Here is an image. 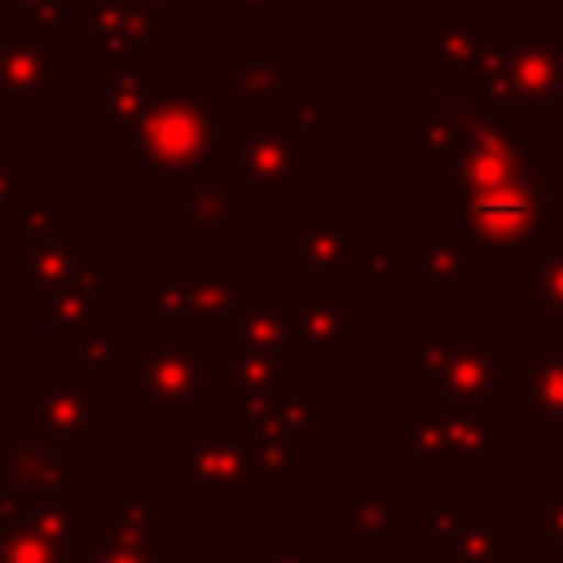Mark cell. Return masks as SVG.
Wrapping results in <instances>:
<instances>
[{
  "label": "cell",
  "mask_w": 563,
  "mask_h": 563,
  "mask_svg": "<svg viewBox=\"0 0 563 563\" xmlns=\"http://www.w3.org/2000/svg\"><path fill=\"white\" fill-rule=\"evenodd\" d=\"M0 493L84 501V440H62L26 413L0 422Z\"/></svg>",
  "instance_id": "4"
},
{
  "label": "cell",
  "mask_w": 563,
  "mask_h": 563,
  "mask_svg": "<svg viewBox=\"0 0 563 563\" xmlns=\"http://www.w3.org/2000/svg\"><path fill=\"white\" fill-rule=\"evenodd\" d=\"M0 563H66V545L35 532H0Z\"/></svg>",
  "instance_id": "33"
},
{
  "label": "cell",
  "mask_w": 563,
  "mask_h": 563,
  "mask_svg": "<svg viewBox=\"0 0 563 563\" xmlns=\"http://www.w3.org/2000/svg\"><path fill=\"white\" fill-rule=\"evenodd\" d=\"M224 176L246 194L303 189V136L282 114H242L220 136Z\"/></svg>",
  "instance_id": "5"
},
{
  "label": "cell",
  "mask_w": 563,
  "mask_h": 563,
  "mask_svg": "<svg viewBox=\"0 0 563 563\" xmlns=\"http://www.w3.org/2000/svg\"><path fill=\"white\" fill-rule=\"evenodd\" d=\"M453 545L444 550L449 563H501V519L497 515H475V519H453Z\"/></svg>",
  "instance_id": "30"
},
{
  "label": "cell",
  "mask_w": 563,
  "mask_h": 563,
  "mask_svg": "<svg viewBox=\"0 0 563 563\" xmlns=\"http://www.w3.org/2000/svg\"><path fill=\"white\" fill-rule=\"evenodd\" d=\"M405 528V501L387 497V493H365V497H347V545L369 550L378 545L387 532Z\"/></svg>",
  "instance_id": "28"
},
{
  "label": "cell",
  "mask_w": 563,
  "mask_h": 563,
  "mask_svg": "<svg viewBox=\"0 0 563 563\" xmlns=\"http://www.w3.org/2000/svg\"><path fill=\"white\" fill-rule=\"evenodd\" d=\"M523 391H528V427H554L563 422V356H532L523 365Z\"/></svg>",
  "instance_id": "29"
},
{
  "label": "cell",
  "mask_w": 563,
  "mask_h": 563,
  "mask_svg": "<svg viewBox=\"0 0 563 563\" xmlns=\"http://www.w3.org/2000/svg\"><path fill=\"white\" fill-rule=\"evenodd\" d=\"M84 251H88V238L79 229H57L48 238H26L22 246H13L4 255V290L26 295V290H40V286L57 282L75 268V260Z\"/></svg>",
  "instance_id": "18"
},
{
  "label": "cell",
  "mask_w": 563,
  "mask_h": 563,
  "mask_svg": "<svg viewBox=\"0 0 563 563\" xmlns=\"http://www.w3.org/2000/svg\"><path fill=\"white\" fill-rule=\"evenodd\" d=\"M352 246L356 233H347L343 216H312L299 233L286 238V268L308 277V286H325L334 295V277H343L352 268Z\"/></svg>",
  "instance_id": "17"
},
{
  "label": "cell",
  "mask_w": 563,
  "mask_h": 563,
  "mask_svg": "<svg viewBox=\"0 0 563 563\" xmlns=\"http://www.w3.org/2000/svg\"><path fill=\"white\" fill-rule=\"evenodd\" d=\"M22 413L62 440H88L106 427V391L97 378H79L66 369H26Z\"/></svg>",
  "instance_id": "9"
},
{
  "label": "cell",
  "mask_w": 563,
  "mask_h": 563,
  "mask_svg": "<svg viewBox=\"0 0 563 563\" xmlns=\"http://www.w3.org/2000/svg\"><path fill=\"white\" fill-rule=\"evenodd\" d=\"M22 308L44 317L53 330H62V339L97 330L101 317H106V255L101 251H84L66 277H57V282H48L40 290H26Z\"/></svg>",
  "instance_id": "14"
},
{
  "label": "cell",
  "mask_w": 563,
  "mask_h": 563,
  "mask_svg": "<svg viewBox=\"0 0 563 563\" xmlns=\"http://www.w3.org/2000/svg\"><path fill=\"white\" fill-rule=\"evenodd\" d=\"M295 97H303V53L290 48L282 57H251L242 48L224 53V110L242 114H282Z\"/></svg>",
  "instance_id": "12"
},
{
  "label": "cell",
  "mask_w": 563,
  "mask_h": 563,
  "mask_svg": "<svg viewBox=\"0 0 563 563\" xmlns=\"http://www.w3.org/2000/svg\"><path fill=\"white\" fill-rule=\"evenodd\" d=\"M409 268L435 290H462L466 277H475L484 268V255L457 233H449V238L409 233Z\"/></svg>",
  "instance_id": "22"
},
{
  "label": "cell",
  "mask_w": 563,
  "mask_h": 563,
  "mask_svg": "<svg viewBox=\"0 0 563 563\" xmlns=\"http://www.w3.org/2000/svg\"><path fill=\"white\" fill-rule=\"evenodd\" d=\"M282 119L299 132V136H308V132H325V101H312V97H295L286 110H282Z\"/></svg>",
  "instance_id": "35"
},
{
  "label": "cell",
  "mask_w": 563,
  "mask_h": 563,
  "mask_svg": "<svg viewBox=\"0 0 563 563\" xmlns=\"http://www.w3.org/2000/svg\"><path fill=\"white\" fill-rule=\"evenodd\" d=\"M427 35H431V48L418 53L422 66L449 75V79H466L475 57H479V44L488 35V22L484 13H427Z\"/></svg>",
  "instance_id": "20"
},
{
  "label": "cell",
  "mask_w": 563,
  "mask_h": 563,
  "mask_svg": "<svg viewBox=\"0 0 563 563\" xmlns=\"http://www.w3.org/2000/svg\"><path fill=\"white\" fill-rule=\"evenodd\" d=\"M202 330L189 317L154 312L145 317V343L123 365V387L154 409L167 413H198L207 405V391L220 387L216 374H207L202 356Z\"/></svg>",
  "instance_id": "1"
},
{
  "label": "cell",
  "mask_w": 563,
  "mask_h": 563,
  "mask_svg": "<svg viewBox=\"0 0 563 563\" xmlns=\"http://www.w3.org/2000/svg\"><path fill=\"white\" fill-rule=\"evenodd\" d=\"M150 172H202L216 150V119L202 92H158L123 136Z\"/></svg>",
  "instance_id": "6"
},
{
  "label": "cell",
  "mask_w": 563,
  "mask_h": 563,
  "mask_svg": "<svg viewBox=\"0 0 563 563\" xmlns=\"http://www.w3.org/2000/svg\"><path fill=\"white\" fill-rule=\"evenodd\" d=\"M528 545L532 550H563V493L550 479L528 506Z\"/></svg>",
  "instance_id": "31"
},
{
  "label": "cell",
  "mask_w": 563,
  "mask_h": 563,
  "mask_svg": "<svg viewBox=\"0 0 563 563\" xmlns=\"http://www.w3.org/2000/svg\"><path fill=\"white\" fill-rule=\"evenodd\" d=\"M352 330H361L356 312H343L334 303V295H290L286 308V343L299 352H325L334 343H343Z\"/></svg>",
  "instance_id": "21"
},
{
  "label": "cell",
  "mask_w": 563,
  "mask_h": 563,
  "mask_svg": "<svg viewBox=\"0 0 563 563\" xmlns=\"http://www.w3.org/2000/svg\"><path fill=\"white\" fill-rule=\"evenodd\" d=\"M545 31L563 40V0H545Z\"/></svg>",
  "instance_id": "39"
},
{
  "label": "cell",
  "mask_w": 563,
  "mask_h": 563,
  "mask_svg": "<svg viewBox=\"0 0 563 563\" xmlns=\"http://www.w3.org/2000/svg\"><path fill=\"white\" fill-rule=\"evenodd\" d=\"M497 334H471V339H409V369L431 378V396H488L497 387Z\"/></svg>",
  "instance_id": "10"
},
{
  "label": "cell",
  "mask_w": 563,
  "mask_h": 563,
  "mask_svg": "<svg viewBox=\"0 0 563 563\" xmlns=\"http://www.w3.org/2000/svg\"><path fill=\"white\" fill-rule=\"evenodd\" d=\"M229 13H282L286 0H224Z\"/></svg>",
  "instance_id": "38"
},
{
  "label": "cell",
  "mask_w": 563,
  "mask_h": 563,
  "mask_svg": "<svg viewBox=\"0 0 563 563\" xmlns=\"http://www.w3.org/2000/svg\"><path fill=\"white\" fill-rule=\"evenodd\" d=\"M106 66V79L101 88H92L84 97V110L110 132V136H128L132 123L158 101V92H167V75L154 70L150 62L141 57H128V62H101Z\"/></svg>",
  "instance_id": "16"
},
{
  "label": "cell",
  "mask_w": 563,
  "mask_h": 563,
  "mask_svg": "<svg viewBox=\"0 0 563 563\" xmlns=\"http://www.w3.org/2000/svg\"><path fill=\"white\" fill-rule=\"evenodd\" d=\"M528 273H532L528 308L541 312L550 330H563V224H554L528 251Z\"/></svg>",
  "instance_id": "25"
},
{
  "label": "cell",
  "mask_w": 563,
  "mask_h": 563,
  "mask_svg": "<svg viewBox=\"0 0 563 563\" xmlns=\"http://www.w3.org/2000/svg\"><path fill=\"white\" fill-rule=\"evenodd\" d=\"M286 308L290 295H242L233 317L224 321L229 356H282L286 343Z\"/></svg>",
  "instance_id": "19"
},
{
  "label": "cell",
  "mask_w": 563,
  "mask_h": 563,
  "mask_svg": "<svg viewBox=\"0 0 563 563\" xmlns=\"http://www.w3.org/2000/svg\"><path fill=\"white\" fill-rule=\"evenodd\" d=\"M132 361L128 339L119 330H84V334H66V374L79 378H106V374H123V365Z\"/></svg>",
  "instance_id": "26"
},
{
  "label": "cell",
  "mask_w": 563,
  "mask_h": 563,
  "mask_svg": "<svg viewBox=\"0 0 563 563\" xmlns=\"http://www.w3.org/2000/svg\"><path fill=\"white\" fill-rule=\"evenodd\" d=\"M167 471L185 479L189 493H198L207 501V510H242L246 493H255L251 479V457L242 449V440L229 435H211V431H194L176 453H167Z\"/></svg>",
  "instance_id": "8"
},
{
  "label": "cell",
  "mask_w": 563,
  "mask_h": 563,
  "mask_svg": "<svg viewBox=\"0 0 563 563\" xmlns=\"http://www.w3.org/2000/svg\"><path fill=\"white\" fill-rule=\"evenodd\" d=\"M268 563H321V554H303L299 537H268Z\"/></svg>",
  "instance_id": "37"
},
{
  "label": "cell",
  "mask_w": 563,
  "mask_h": 563,
  "mask_svg": "<svg viewBox=\"0 0 563 563\" xmlns=\"http://www.w3.org/2000/svg\"><path fill=\"white\" fill-rule=\"evenodd\" d=\"M84 501H53V497H26V493H0V532H35L57 545L75 537L84 523Z\"/></svg>",
  "instance_id": "23"
},
{
  "label": "cell",
  "mask_w": 563,
  "mask_h": 563,
  "mask_svg": "<svg viewBox=\"0 0 563 563\" xmlns=\"http://www.w3.org/2000/svg\"><path fill=\"white\" fill-rule=\"evenodd\" d=\"M501 444V413L493 396H431L427 413L409 418L413 471H475Z\"/></svg>",
  "instance_id": "3"
},
{
  "label": "cell",
  "mask_w": 563,
  "mask_h": 563,
  "mask_svg": "<svg viewBox=\"0 0 563 563\" xmlns=\"http://www.w3.org/2000/svg\"><path fill=\"white\" fill-rule=\"evenodd\" d=\"M66 563H224V559L207 550V541L194 532H163L154 541L114 537L92 510L66 541Z\"/></svg>",
  "instance_id": "13"
},
{
  "label": "cell",
  "mask_w": 563,
  "mask_h": 563,
  "mask_svg": "<svg viewBox=\"0 0 563 563\" xmlns=\"http://www.w3.org/2000/svg\"><path fill=\"white\" fill-rule=\"evenodd\" d=\"M79 26H84V48L97 53L101 62H128V57L150 62V53L167 48L163 18L141 0H84Z\"/></svg>",
  "instance_id": "15"
},
{
  "label": "cell",
  "mask_w": 563,
  "mask_h": 563,
  "mask_svg": "<svg viewBox=\"0 0 563 563\" xmlns=\"http://www.w3.org/2000/svg\"><path fill=\"white\" fill-rule=\"evenodd\" d=\"M242 299V273H198L180 282V317H189L202 334L224 330Z\"/></svg>",
  "instance_id": "24"
},
{
  "label": "cell",
  "mask_w": 563,
  "mask_h": 563,
  "mask_svg": "<svg viewBox=\"0 0 563 563\" xmlns=\"http://www.w3.org/2000/svg\"><path fill=\"white\" fill-rule=\"evenodd\" d=\"M62 211H66L62 189H18L9 198V207L0 211V224L22 242L26 238H48V233H57Z\"/></svg>",
  "instance_id": "27"
},
{
  "label": "cell",
  "mask_w": 563,
  "mask_h": 563,
  "mask_svg": "<svg viewBox=\"0 0 563 563\" xmlns=\"http://www.w3.org/2000/svg\"><path fill=\"white\" fill-rule=\"evenodd\" d=\"M163 229L194 233L207 251H224L229 233L242 229V189L224 172H185L180 189L163 198Z\"/></svg>",
  "instance_id": "11"
},
{
  "label": "cell",
  "mask_w": 563,
  "mask_h": 563,
  "mask_svg": "<svg viewBox=\"0 0 563 563\" xmlns=\"http://www.w3.org/2000/svg\"><path fill=\"white\" fill-rule=\"evenodd\" d=\"M457 84L479 88L484 97H493L515 114L523 110L559 114L563 110V40L550 31H532V35L488 31L471 75Z\"/></svg>",
  "instance_id": "2"
},
{
  "label": "cell",
  "mask_w": 563,
  "mask_h": 563,
  "mask_svg": "<svg viewBox=\"0 0 563 563\" xmlns=\"http://www.w3.org/2000/svg\"><path fill=\"white\" fill-rule=\"evenodd\" d=\"M22 172H26V154L22 150H0V211L22 189Z\"/></svg>",
  "instance_id": "36"
},
{
  "label": "cell",
  "mask_w": 563,
  "mask_h": 563,
  "mask_svg": "<svg viewBox=\"0 0 563 563\" xmlns=\"http://www.w3.org/2000/svg\"><path fill=\"white\" fill-rule=\"evenodd\" d=\"M352 264H356V273H361V282H365L369 290H400V286H405L400 264L387 255V246H383L374 233H356Z\"/></svg>",
  "instance_id": "32"
},
{
  "label": "cell",
  "mask_w": 563,
  "mask_h": 563,
  "mask_svg": "<svg viewBox=\"0 0 563 563\" xmlns=\"http://www.w3.org/2000/svg\"><path fill=\"white\" fill-rule=\"evenodd\" d=\"M66 88V35L53 26L0 31V114H44Z\"/></svg>",
  "instance_id": "7"
},
{
  "label": "cell",
  "mask_w": 563,
  "mask_h": 563,
  "mask_svg": "<svg viewBox=\"0 0 563 563\" xmlns=\"http://www.w3.org/2000/svg\"><path fill=\"white\" fill-rule=\"evenodd\" d=\"M4 13L22 18V26H53V31H62L66 13H70V0H4Z\"/></svg>",
  "instance_id": "34"
}]
</instances>
